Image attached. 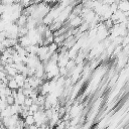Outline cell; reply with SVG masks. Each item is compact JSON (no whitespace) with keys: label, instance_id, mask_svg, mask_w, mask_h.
Returning <instances> with one entry per match:
<instances>
[{"label":"cell","instance_id":"obj_7","mask_svg":"<svg viewBox=\"0 0 129 129\" xmlns=\"http://www.w3.org/2000/svg\"><path fill=\"white\" fill-rule=\"evenodd\" d=\"M29 129H40V128H39V127H37V126H36V125L34 124V125L30 126V127H29Z\"/></svg>","mask_w":129,"mask_h":129},{"label":"cell","instance_id":"obj_9","mask_svg":"<svg viewBox=\"0 0 129 129\" xmlns=\"http://www.w3.org/2000/svg\"><path fill=\"white\" fill-rule=\"evenodd\" d=\"M1 103H2V100H1V98H0V104H1Z\"/></svg>","mask_w":129,"mask_h":129},{"label":"cell","instance_id":"obj_8","mask_svg":"<svg viewBox=\"0 0 129 129\" xmlns=\"http://www.w3.org/2000/svg\"><path fill=\"white\" fill-rule=\"evenodd\" d=\"M0 129H7L5 126H3V125H0Z\"/></svg>","mask_w":129,"mask_h":129},{"label":"cell","instance_id":"obj_1","mask_svg":"<svg viewBox=\"0 0 129 129\" xmlns=\"http://www.w3.org/2000/svg\"><path fill=\"white\" fill-rule=\"evenodd\" d=\"M69 22H70V27H71V28L77 29V28H79V27L82 25V23L84 22V19H83L81 16H77L76 18H74L73 20H71V21H69Z\"/></svg>","mask_w":129,"mask_h":129},{"label":"cell","instance_id":"obj_6","mask_svg":"<svg viewBox=\"0 0 129 129\" xmlns=\"http://www.w3.org/2000/svg\"><path fill=\"white\" fill-rule=\"evenodd\" d=\"M33 103H34V102H33V100H32L31 98H29V97H26V99H25V101H24V104H23V105L29 108V107H30V106H31Z\"/></svg>","mask_w":129,"mask_h":129},{"label":"cell","instance_id":"obj_4","mask_svg":"<svg viewBox=\"0 0 129 129\" xmlns=\"http://www.w3.org/2000/svg\"><path fill=\"white\" fill-rule=\"evenodd\" d=\"M23 121H24V125H25V127H30V126H32V125L35 124L33 115H28V116H26V117L23 119Z\"/></svg>","mask_w":129,"mask_h":129},{"label":"cell","instance_id":"obj_2","mask_svg":"<svg viewBox=\"0 0 129 129\" xmlns=\"http://www.w3.org/2000/svg\"><path fill=\"white\" fill-rule=\"evenodd\" d=\"M13 79H14V80H15V82L17 83L18 88H19V89H22V88H23V86H24V83H25L26 77H25V76H23L22 74L18 73V74H17Z\"/></svg>","mask_w":129,"mask_h":129},{"label":"cell","instance_id":"obj_5","mask_svg":"<svg viewBox=\"0 0 129 129\" xmlns=\"http://www.w3.org/2000/svg\"><path fill=\"white\" fill-rule=\"evenodd\" d=\"M7 87H8L10 90H12V91H17V90L19 89V88H18V85H17V83L15 82L14 79H10V80L8 81Z\"/></svg>","mask_w":129,"mask_h":129},{"label":"cell","instance_id":"obj_3","mask_svg":"<svg viewBox=\"0 0 129 129\" xmlns=\"http://www.w3.org/2000/svg\"><path fill=\"white\" fill-rule=\"evenodd\" d=\"M118 4V10H120L123 13L129 12V1H121Z\"/></svg>","mask_w":129,"mask_h":129},{"label":"cell","instance_id":"obj_10","mask_svg":"<svg viewBox=\"0 0 129 129\" xmlns=\"http://www.w3.org/2000/svg\"><path fill=\"white\" fill-rule=\"evenodd\" d=\"M1 54H2V51H1V50H0V56H1Z\"/></svg>","mask_w":129,"mask_h":129}]
</instances>
